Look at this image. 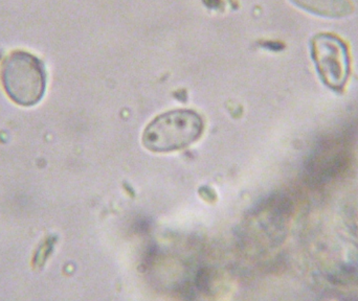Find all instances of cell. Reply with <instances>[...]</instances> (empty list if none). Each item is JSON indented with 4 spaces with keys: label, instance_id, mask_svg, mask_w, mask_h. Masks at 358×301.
I'll return each mask as SVG.
<instances>
[{
    "label": "cell",
    "instance_id": "1",
    "mask_svg": "<svg viewBox=\"0 0 358 301\" xmlns=\"http://www.w3.org/2000/svg\"><path fill=\"white\" fill-rule=\"evenodd\" d=\"M0 80L8 98L20 106L38 104L45 92L43 64L29 52L18 50L8 54L2 62Z\"/></svg>",
    "mask_w": 358,
    "mask_h": 301
},
{
    "label": "cell",
    "instance_id": "2",
    "mask_svg": "<svg viewBox=\"0 0 358 301\" xmlns=\"http://www.w3.org/2000/svg\"><path fill=\"white\" fill-rule=\"evenodd\" d=\"M203 121L192 110H173L153 119L143 134V145L155 153L182 150L203 133Z\"/></svg>",
    "mask_w": 358,
    "mask_h": 301
},
{
    "label": "cell",
    "instance_id": "4",
    "mask_svg": "<svg viewBox=\"0 0 358 301\" xmlns=\"http://www.w3.org/2000/svg\"><path fill=\"white\" fill-rule=\"evenodd\" d=\"M296 6L317 16L343 18L353 12L350 0H292Z\"/></svg>",
    "mask_w": 358,
    "mask_h": 301
},
{
    "label": "cell",
    "instance_id": "3",
    "mask_svg": "<svg viewBox=\"0 0 358 301\" xmlns=\"http://www.w3.org/2000/svg\"><path fill=\"white\" fill-rule=\"evenodd\" d=\"M311 57L322 82L330 89L342 91L350 75V57L345 42L332 34H319L311 41Z\"/></svg>",
    "mask_w": 358,
    "mask_h": 301
}]
</instances>
